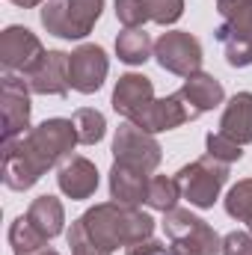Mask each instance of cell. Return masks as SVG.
<instances>
[{
  "label": "cell",
  "mask_w": 252,
  "mask_h": 255,
  "mask_svg": "<svg viewBox=\"0 0 252 255\" xmlns=\"http://www.w3.org/2000/svg\"><path fill=\"white\" fill-rule=\"evenodd\" d=\"M57 184L74 202L89 199V196H95V190H98V169H95V163L89 157L71 154L65 163H60V169H57Z\"/></svg>",
  "instance_id": "cell-14"
},
{
  "label": "cell",
  "mask_w": 252,
  "mask_h": 255,
  "mask_svg": "<svg viewBox=\"0 0 252 255\" xmlns=\"http://www.w3.org/2000/svg\"><path fill=\"white\" fill-rule=\"evenodd\" d=\"M33 255H60V253H57V250H48V247H45V250H39V253H33Z\"/></svg>",
  "instance_id": "cell-31"
},
{
  "label": "cell",
  "mask_w": 252,
  "mask_h": 255,
  "mask_svg": "<svg viewBox=\"0 0 252 255\" xmlns=\"http://www.w3.org/2000/svg\"><path fill=\"white\" fill-rule=\"evenodd\" d=\"M175 181L181 187V199H187L199 211H208V208H214V202L220 199V190L229 181V163L205 154L187 166H181L175 172Z\"/></svg>",
  "instance_id": "cell-6"
},
{
  "label": "cell",
  "mask_w": 252,
  "mask_h": 255,
  "mask_svg": "<svg viewBox=\"0 0 252 255\" xmlns=\"http://www.w3.org/2000/svg\"><path fill=\"white\" fill-rule=\"evenodd\" d=\"M104 12V0H45L42 3V27L60 39H86L95 21Z\"/></svg>",
  "instance_id": "cell-4"
},
{
  "label": "cell",
  "mask_w": 252,
  "mask_h": 255,
  "mask_svg": "<svg viewBox=\"0 0 252 255\" xmlns=\"http://www.w3.org/2000/svg\"><path fill=\"white\" fill-rule=\"evenodd\" d=\"M220 130L232 136L241 145L252 142V92H238L229 98L223 116H220Z\"/></svg>",
  "instance_id": "cell-18"
},
{
  "label": "cell",
  "mask_w": 252,
  "mask_h": 255,
  "mask_svg": "<svg viewBox=\"0 0 252 255\" xmlns=\"http://www.w3.org/2000/svg\"><path fill=\"white\" fill-rule=\"evenodd\" d=\"M39 178H42L39 169L24 157L18 139H6L3 142V184L15 193H24L30 190Z\"/></svg>",
  "instance_id": "cell-17"
},
{
  "label": "cell",
  "mask_w": 252,
  "mask_h": 255,
  "mask_svg": "<svg viewBox=\"0 0 252 255\" xmlns=\"http://www.w3.org/2000/svg\"><path fill=\"white\" fill-rule=\"evenodd\" d=\"M110 104H113V110L119 116H125V122L139 125V119L154 104V83H151V77L136 74V71L122 74L119 83H116V89H113V101Z\"/></svg>",
  "instance_id": "cell-12"
},
{
  "label": "cell",
  "mask_w": 252,
  "mask_h": 255,
  "mask_svg": "<svg viewBox=\"0 0 252 255\" xmlns=\"http://www.w3.org/2000/svg\"><path fill=\"white\" fill-rule=\"evenodd\" d=\"M116 18L125 27H142L145 21H151L148 3L145 0H116Z\"/></svg>",
  "instance_id": "cell-26"
},
{
  "label": "cell",
  "mask_w": 252,
  "mask_h": 255,
  "mask_svg": "<svg viewBox=\"0 0 252 255\" xmlns=\"http://www.w3.org/2000/svg\"><path fill=\"white\" fill-rule=\"evenodd\" d=\"M178 92L184 95L193 119H199L202 113H208V110H214V107H220V104L226 101L223 83H220L214 74H208V71H196V74L184 77V86H181Z\"/></svg>",
  "instance_id": "cell-15"
},
{
  "label": "cell",
  "mask_w": 252,
  "mask_h": 255,
  "mask_svg": "<svg viewBox=\"0 0 252 255\" xmlns=\"http://www.w3.org/2000/svg\"><path fill=\"white\" fill-rule=\"evenodd\" d=\"M116 57L127 65H142L154 57V42L142 27H125L116 36Z\"/></svg>",
  "instance_id": "cell-20"
},
{
  "label": "cell",
  "mask_w": 252,
  "mask_h": 255,
  "mask_svg": "<svg viewBox=\"0 0 252 255\" xmlns=\"http://www.w3.org/2000/svg\"><path fill=\"white\" fill-rule=\"evenodd\" d=\"M154 235V220L133 205L101 202L77 217L68 229L71 255H113L139 238Z\"/></svg>",
  "instance_id": "cell-1"
},
{
  "label": "cell",
  "mask_w": 252,
  "mask_h": 255,
  "mask_svg": "<svg viewBox=\"0 0 252 255\" xmlns=\"http://www.w3.org/2000/svg\"><path fill=\"white\" fill-rule=\"evenodd\" d=\"M223 255H252V232H229L223 238Z\"/></svg>",
  "instance_id": "cell-28"
},
{
  "label": "cell",
  "mask_w": 252,
  "mask_h": 255,
  "mask_svg": "<svg viewBox=\"0 0 252 255\" xmlns=\"http://www.w3.org/2000/svg\"><path fill=\"white\" fill-rule=\"evenodd\" d=\"M148 3V15L154 24H175L181 15H184V0H145Z\"/></svg>",
  "instance_id": "cell-27"
},
{
  "label": "cell",
  "mask_w": 252,
  "mask_h": 255,
  "mask_svg": "<svg viewBox=\"0 0 252 255\" xmlns=\"http://www.w3.org/2000/svg\"><path fill=\"white\" fill-rule=\"evenodd\" d=\"M9 247H12L15 255H33V253H39V250L48 247V238L24 214V217L12 220V226H9Z\"/></svg>",
  "instance_id": "cell-21"
},
{
  "label": "cell",
  "mask_w": 252,
  "mask_h": 255,
  "mask_svg": "<svg viewBox=\"0 0 252 255\" xmlns=\"http://www.w3.org/2000/svg\"><path fill=\"white\" fill-rule=\"evenodd\" d=\"M148 181H151L148 172L113 160V169H110V199L136 208V205L145 202V196H148Z\"/></svg>",
  "instance_id": "cell-16"
},
{
  "label": "cell",
  "mask_w": 252,
  "mask_h": 255,
  "mask_svg": "<svg viewBox=\"0 0 252 255\" xmlns=\"http://www.w3.org/2000/svg\"><path fill=\"white\" fill-rule=\"evenodd\" d=\"M178 199H181V187L175 178H166V175H154L148 181V196H145V205L166 214V211H175L178 208Z\"/></svg>",
  "instance_id": "cell-23"
},
{
  "label": "cell",
  "mask_w": 252,
  "mask_h": 255,
  "mask_svg": "<svg viewBox=\"0 0 252 255\" xmlns=\"http://www.w3.org/2000/svg\"><path fill=\"white\" fill-rule=\"evenodd\" d=\"M9 3H15V6H21V9H33V6H42L45 0H9Z\"/></svg>",
  "instance_id": "cell-30"
},
{
  "label": "cell",
  "mask_w": 252,
  "mask_h": 255,
  "mask_svg": "<svg viewBox=\"0 0 252 255\" xmlns=\"http://www.w3.org/2000/svg\"><path fill=\"white\" fill-rule=\"evenodd\" d=\"M250 3H252V0H250Z\"/></svg>",
  "instance_id": "cell-33"
},
{
  "label": "cell",
  "mask_w": 252,
  "mask_h": 255,
  "mask_svg": "<svg viewBox=\"0 0 252 255\" xmlns=\"http://www.w3.org/2000/svg\"><path fill=\"white\" fill-rule=\"evenodd\" d=\"M113 160L142 172H154L163 160V148L154 139V133L136 128L133 122H122L113 136Z\"/></svg>",
  "instance_id": "cell-7"
},
{
  "label": "cell",
  "mask_w": 252,
  "mask_h": 255,
  "mask_svg": "<svg viewBox=\"0 0 252 255\" xmlns=\"http://www.w3.org/2000/svg\"><path fill=\"white\" fill-rule=\"evenodd\" d=\"M217 12L223 24L214 30V36L226 51V63L232 68L252 65V3L250 0H217Z\"/></svg>",
  "instance_id": "cell-3"
},
{
  "label": "cell",
  "mask_w": 252,
  "mask_h": 255,
  "mask_svg": "<svg viewBox=\"0 0 252 255\" xmlns=\"http://www.w3.org/2000/svg\"><path fill=\"white\" fill-rule=\"evenodd\" d=\"M45 54H48V51H45L42 39H39L30 27L12 24V27H6V30L0 33V65H3L9 74H15V71L30 74L36 65L42 63Z\"/></svg>",
  "instance_id": "cell-9"
},
{
  "label": "cell",
  "mask_w": 252,
  "mask_h": 255,
  "mask_svg": "<svg viewBox=\"0 0 252 255\" xmlns=\"http://www.w3.org/2000/svg\"><path fill=\"white\" fill-rule=\"evenodd\" d=\"M160 255H175V253H160Z\"/></svg>",
  "instance_id": "cell-32"
},
{
  "label": "cell",
  "mask_w": 252,
  "mask_h": 255,
  "mask_svg": "<svg viewBox=\"0 0 252 255\" xmlns=\"http://www.w3.org/2000/svg\"><path fill=\"white\" fill-rule=\"evenodd\" d=\"M226 214L238 223H247V229L252 232V178L238 181L226 193Z\"/></svg>",
  "instance_id": "cell-24"
},
{
  "label": "cell",
  "mask_w": 252,
  "mask_h": 255,
  "mask_svg": "<svg viewBox=\"0 0 252 255\" xmlns=\"http://www.w3.org/2000/svg\"><path fill=\"white\" fill-rule=\"evenodd\" d=\"M18 145L24 157L39 169V175H45L48 169L60 166L71 157L77 145V130L71 119H45L42 125L30 128L24 136H18Z\"/></svg>",
  "instance_id": "cell-2"
},
{
  "label": "cell",
  "mask_w": 252,
  "mask_h": 255,
  "mask_svg": "<svg viewBox=\"0 0 252 255\" xmlns=\"http://www.w3.org/2000/svg\"><path fill=\"white\" fill-rule=\"evenodd\" d=\"M0 107H3V142L18 139L30 130V86L18 74H3L0 80Z\"/></svg>",
  "instance_id": "cell-10"
},
{
  "label": "cell",
  "mask_w": 252,
  "mask_h": 255,
  "mask_svg": "<svg viewBox=\"0 0 252 255\" xmlns=\"http://www.w3.org/2000/svg\"><path fill=\"white\" fill-rule=\"evenodd\" d=\"M27 220L51 241V238L63 235V229H65L63 202H60L57 196H39V199H33L30 208H27Z\"/></svg>",
  "instance_id": "cell-19"
},
{
  "label": "cell",
  "mask_w": 252,
  "mask_h": 255,
  "mask_svg": "<svg viewBox=\"0 0 252 255\" xmlns=\"http://www.w3.org/2000/svg\"><path fill=\"white\" fill-rule=\"evenodd\" d=\"M154 60L163 71L169 74H178V77H190L196 71H202V42L193 36V33H184V30H169L163 33L157 42H154Z\"/></svg>",
  "instance_id": "cell-8"
},
{
  "label": "cell",
  "mask_w": 252,
  "mask_h": 255,
  "mask_svg": "<svg viewBox=\"0 0 252 255\" xmlns=\"http://www.w3.org/2000/svg\"><path fill=\"white\" fill-rule=\"evenodd\" d=\"M110 71V60L101 45H80L77 51L68 54V80L71 89L80 95H92L104 86Z\"/></svg>",
  "instance_id": "cell-11"
},
{
  "label": "cell",
  "mask_w": 252,
  "mask_h": 255,
  "mask_svg": "<svg viewBox=\"0 0 252 255\" xmlns=\"http://www.w3.org/2000/svg\"><path fill=\"white\" fill-rule=\"evenodd\" d=\"M160 253H166V247L154 238H139L130 247H125V255H160Z\"/></svg>",
  "instance_id": "cell-29"
},
{
  "label": "cell",
  "mask_w": 252,
  "mask_h": 255,
  "mask_svg": "<svg viewBox=\"0 0 252 255\" xmlns=\"http://www.w3.org/2000/svg\"><path fill=\"white\" fill-rule=\"evenodd\" d=\"M205 148H208L211 157H217V160H223V163H229V166L244 157V145L235 142L232 136H226L223 130H211V133L205 136Z\"/></svg>",
  "instance_id": "cell-25"
},
{
  "label": "cell",
  "mask_w": 252,
  "mask_h": 255,
  "mask_svg": "<svg viewBox=\"0 0 252 255\" xmlns=\"http://www.w3.org/2000/svg\"><path fill=\"white\" fill-rule=\"evenodd\" d=\"M71 122H74L77 142H80V145H95V142H101L104 133H107V119H104V113L95 110V107H80V110H74Z\"/></svg>",
  "instance_id": "cell-22"
},
{
  "label": "cell",
  "mask_w": 252,
  "mask_h": 255,
  "mask_svg": "<svg viewBox=\"0 0 252 255\" xmlns=\"http://www.w3.org/2000/svg\"><path fill=\"white\" fill-rule=\"evenodd\" d=\"M27 86L33 95H60L71 89V80H68V54L65 51H48L42 57V63L36 65L30 74H24Z\"/></svg>",
  "instance_id": "cell-13"
},
{
  "label": "cell",
  "mask_w": 252,
  "mask_h": 255,
  "mask_svg": "<svg viewBox=\"0 0 252 255\" xmlns=\"http://www.w3.org/2000/svg\"><path fill=\"white\" fill-rule=\"evenodd\" d=\"M163 232L175 255H223V238L196 214L184 208L163 214Z\"/></svg>",
  "instance_id": "cell-5"
}]
</instances>
